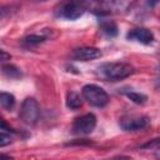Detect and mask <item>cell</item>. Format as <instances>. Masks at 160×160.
<instances>
[{"mask_svg": "<svg viewBox=\"0 0 160 160\" xmlns=\"http://www.w3.org/2000/svg\"><path fill=\"white\" fill-rule=\"evenodd\" d=\"M96 126V118L94 114H85L76 118L72 122V134L75 135H88L92 132Z\"/></svg>", "mask_w": 160, "mask_h": 160, "instance_id": "obj_6", "label": "cell"}, {"mask_svg": "<svg viewBox=\"0 0 160 160\" xmlns=\"http://www.w3.org/2000/svg\"><path fill=\"white\" fill-rule=\"evenodd\" d=\"M19 116L28 125L36 124V121L39 120V116H40V106H39V102L34 98H26L22 101V104H21Z\"/></svg>", "mask_w": 160, "mask_h": 160, "instance_id": "obj_5", "label": "cell"}, {"mask_svg": "<svg viewBox=\"0 0 160 160\" xmlns=\"http://www.w3.org/2000/svg\"><path fill=\"white\" fill-rule=\"evenodd\" d=\"M0 105L6 110H11L15 105L14 95L10 92H0Z\"/></svg>", "mask_w": 160, "mask_h": 160, "instance_id": "obj_13", "label": "cell"}, {"mask_svg": "<svg viewBox=\"0 0 160 160\" xmlns=\"http://www.w3.org/2000/svg\"><path fill=\"white\" fill-rule=\"evenodd\" d=\"M86 11L84 0H65L55 9V15L66 20H76Z\"/></svg>", "mask_w": 160, "mask_h": 160, "instance_id": "obj_3", "label": "cell"}, {"mask_svg": "<svg viewBox=\"0 0 160 160\" xmlns=\"http://www.w3.org/2000/svg\"><path fill=\"white\" fill-rule=\"evenodd\" d=\"M81 105H82V100L76 91H69L66 94V106L69 109L76 110V109H80Z\"/></svg>", "mask_w": 160, "mask_h": 160, "instance_id": "obj_10", "label": "cell"}, {"mask_svg": "<svg viewBox=\"0 0 160 160\" xmlns=\"http://www.w3.org/2000/svg\"><path fill=\"white\" fill-rule=\"evenodd\" d=\"M126 38L129 40H135V41H139L141 44L149 45L154 40V34L149 29H146V28H138V29L130 30L128 32Z\"/></svg>", "mask_w": 160, "mask_h": 160, "instance_id": "obj_9", "label": "cell"}, {"mask_svg": "<svg viewBox=\"0 0 160 160\" xmlns=\"http://www.w3.org/2000/svg\"><path fill=\"white\" fill-rule=\"evenodd\" d=\"M0 130H6V131H10V132H15V130L1 118H0Z\"/></svg>", "mask_w": 160, "mask_h": 160, "instance_id": "obj_17", "label": "cell"}, {"mask_svg": "<svg viewBox=\"0 0 160 160\" xmlns=\"http://www.w3.org/2000/svg\"><path fill=\"white\" fill-rule=\"evenodd\" d=\"M11 156L10 155H6V154H1L0 152V159H10Z\"/></svg>", "mask_w": 160, "mask_h": 160, "instance_id": "obj_20", "label": "cell"}, {"mask_svg": "<svg viewBox=\"0 0 160 160\" xmlns=\"http://www.w3.org/2000/svg\"><path fill=\"white\" fill-rule=\"evenodd\" d=\"M150 124V119L145 115H132L121 118L119 125L125 131H138L145 129Z\"/></svg>", "mask_w": 160, "mask_h": 160, "instance_id": "obj_7", "label": "cell"}, {"mask_svg": "<svg viewBox=\"0 0 160 160\" xmlns=\"http://www.w3.org/2000/svg\"><path fill=\"white\" fill-rule=\"evenodd\" d=\"M126 98H129L132 102L135 104H145L146 100H148V96L141 94V92H136V91H126V90H122L121 91Z\"/></svg>", "mask_w": 160, "mask_h": 160, "instance_id": "obj_14", "label": "cell"}, {"mask_svg": "<svg viewBox=\"0 0 160 160\" xmlns=\"http://www.w3.org/2000/svg\"><path fill=\"white\" fill-rule=\"evenodd\" d=\"M81 92H82V98L90 105H92L95 108H104L109 102V95H108V92L102 88H100V86H98L95 84H88V85H85L82 88Z\"/></svg>", "mask_w": 160, "mask_h": 160, "instance_id": "obj_4", "label": "cell"}, {"mask_svg": "<svg viewBox=\"0 0 160 160\" xmlns=\"http://www.w3.org/2000/svg\"><path fill=\"white\" fill-rule=\"evenodd\" d=\"M72 59L79 60V61H89L94 60L101 56V51L98 48L92 46H85V48H78L71 52Z\"/></svg>", "mask_w": 160, "mask_h": 160, "instance_id": "obj_8", "label": "cell"}, {"mask_svg": "<svg viewBox=\"0 0 160 160\" xmlns=\"http://www.w3.org/2000/svg\"><path fill=\"white\" fill-rule=\"evenodd\" d=\"M6 12H8V10H6V9L0 8V19H1V18H4V16L6 15Z\"/></svg>", "mask_w": 160, "mask_h": 160, "instance_id": "obj_19", "label": "cell"}, {"mask_svg": "<svg viewBox=\"0 0 160 160\" xmlns=\"http://www.w3.org/2000/svg\"><path fill=\"white\" fill-rule=\"evenodd\" d=\"M159 145V139H154L151 142L149 141V142H146V144H144V145H141V148H154V146H158Z\"/></svg>", "mask_w": 160, "mask_h": 160, "instance_id": "obj_18", "label": "cell"}, {"mask_svg": "<svg viewBox=\"0 0 160 160\" xmlns=\"http://www.w3.org/2000/svg\"><path fill=\"white\" fill-rule=\"evenodd\" d=\"M2 74L8 78V79H19L21 76V71L19 68H16L15 65L11 64H6L2 66Z\"/></svg>", "mask_w": 160, "mask_h": 160, "instance_id": "obj_12", "label": "cell"}, {"mask_svg": "<svg viewBox=\"0 0 160 160\" xmlns=\"http://www.w3.org/2000/svg\"><path fill=\"white\" fill-rule=\"evenodd\" d=\"M12 142V139L9 134H5V132H0V148L2 146H6Z\"/></svg>", "mask_w": 160, "mask_h": 160, "instance_id": "obj_16", "label": "cell"}, {"mask_svg": "<svg viewBox=\"0 0 160 160\" xmlns=\"http://www.w3.org/2000/svg\"><path fill=\"white\" fill-rule=\"evenodd\" d=\"M45 39H46V38L42 36V35H35V34H32V35H29V36H26L25 39H22V44H24L26 48H31V46H36V45L44 42Z\"/></svg>", "mask_w": 160, "mask_h": 160, "instance_id": "obj_15", "label": "cell"}, {"mask_svg": "<svg viewBox=\"0 0 160 160\" xmlns=\"http://www.w3.org/2000/svg\"><path fill=\"white\" fill-rule=\"evenodd\" d=\"M100 30L102 34H105L106 36L114 38L118 35V26L114 21H101L100 22Z\"/></svg>", "mask_w": 160, "mask_h": 160, "instance_id": "obj_11", "label": "cell"}, {"mask_svg": "<svg viewBox=\"0 0 160 160\" xmlns=\"http://www.w3.org/2000/svg\"><path fill=\"white\" fill-rule=\"evenodd\" d=\"M84 2L86 10L98 16L116 14L124 9V0H84Z\"/></svg>", "mask_w": 160, "mask_h": 160, "instance_id": "obj_2", "label": "cell"}, {"mask_svg": "<svg viewBox=\"0 0 160 160\" xmlns=\"http://www.w3.org/2000/svg\"><path fill=\"white\" fill-rule=\"evenodd\" d=\"M98 75L106 81H119L128 76H130L134 72V68L128 62H105L101 64L98 70Z\"/></svg>", "mask_w": 160, "mask_h": 160, "instance_id": "obj_1", "label": "cell"}]
</instances>
